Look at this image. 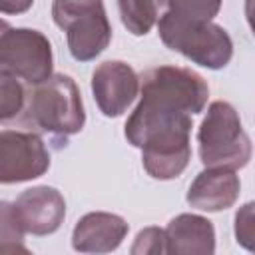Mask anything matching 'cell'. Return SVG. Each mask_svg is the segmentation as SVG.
I'll return each mask as SVG.
<instances>
[{
	"label": "cell",
	"mask_w": 255,
	"mask_h": 255,
	"mask_svg": "<svg viewBox=\"0 0 255 255\" xmlns=\"http://www.w3.org/2000/svg\"><path fill=\"white\" fill-rule=\"evenodd\" d=\"M167 253L175 255H211L215 253V229L207 217L179 213L165 227Z\"/></svg>",
	"instance_id": "cell-13"
},
{
	"label": "cell",
	"mask_w": 255,
	"mask_h": 255,
	"mask_svg": "<svg viewBox=\"0 0 255 255\" xmlns=\"http://www.w3.org/2000/svg\"><path fill=\"white\" fill-rule=\"evenodd\" d=\"M235 239L237 243L255 253V201L241 205L235 213Z\"/></svg>",
	"instance_id": "cell-18"
},
{
	"label": "cell",
	"mask_w": 255,
	"mask_h": 255,
	"mask_svg": "<svg viewBox=\"0 0 255 255\" xmlns=\"http://www.w3.org/2000/svg\"><path fill=\"white\" fill-rule=\"evenodd\" d=\"M24 229L14 213V205L8 201L0 203V251L2 253H14V251H24Z\"/></svg>",
	"instance_id": "cell-17"
},
{
	"label": "cell",
	"mask_w": 255,
	"mask_h": 255,
	"mask_svg": "<svg viewBox=\"0 0 255 255\" xmlns=\"http://www.w3.org/2000/svg\"><path fill=\"white\" fill-rule=\"evenodd\" d=\"M52 18L66 32L68 50L78 62L98 58L112 42V24L104 0H54Z\"/></svg>",
	"instance_id": "cell-5"
},
{
	"label": "cell",
	"mask_w": 255,
	"mask_h": 255,
	"mask_svg": "<svg viewBox=\"0 0 255 255\" xmlns=\"http://www.w3.org/2000/svg\"><path fill=\"white\" fill-rule=\"evenodd\" d=\"M16 122L30 131L48 133L58 141V147L66 145L68 135L82 131L86 124L80 88L66 74H52L48 80L32 84Z\"/></svg>",
	"instance_id": "cell-2"
},
{
	"label": "cell",
	"mask_w": 255,
	"mask_h": 255,
	"mask_svg": "<svg viewBox=\"0 0 255 255\" xmlns=\"http://www.w3.org/2000/svg\"><path fill=\"white\" fill-rule=\"evenodd\" d=\"M245 18H247V24L255 36V0H245Z\"/></svg>",
	"instance_id": "cell-21"
},
{
	"label": "cell",
	"mask_w": 255,
	"mask_h": 255,
	"mask_svg": "<svg viewBox=\"0 0 255 255\" xmlns=\"http://www.w3.org/2000/svg\"><path fill=\"white\" fill-rule=\"evenodd\" d=\"M199 159L205 167L241 169L249 163L253 145L237 110L229 102H213L197 131Z\"/></svg>",
	"instance_id": "cell-3"
},
{
	"label": "cell",
	"mask_w": 255,
	"mask_h": 255,
	"mask_svg": "<svg viewBox=\"0 0 255 255\" xmlns=\"http://www.w3.org/2000/svg\"><path fill=\"white\" fill-rule=\"evenodd\" d=\"M26 104V88L16 76L0 72V120H16Z\"/></svg>",
	"instance_id": "cell-15"
},
{
	"label": "cell",
	"mask_w": 255,
	"mask_h": 255,
	"mask_svg": "<svg viewBox=\"0 0 255 255\" xmlns=\"http://www.w3.org/2000/svg\"><path fill=\"white\" fill-rule=\"evenodd\" d=\"M209 98L207 82L189 68L157 66L141 74V98L126 122L124 133L129 135L147 124L195 116L203 112Z\"/></svg>",
	"instance_id": "cell-1"
},
{
	"label": "cell",
	"mask_w": 255,
	"mask_h": 255,
	"mask_svg": "<svg viewBox=\"0 0 255 255\" xmlns=\"http://www.w3.org/2000/svg\"><path fill=\"white\" fill-rule=\"evenodd\" d=\"M34 0H0V10L2 14H22L30 10Z\"/></svg>",
	"instance_id": "cell-20"
},
{
	"label": "cell",
	"mask_w": 255,
	"mask_h": 255,
	"mask_svg": "<svg viewBox=\"0 0 255 255\" xmlns=\"http://www.w3.org/2000/svg\"><path fill=\"white\" fill-rule=\"evenodd\" d=\"M223 0H167V12L187 22H211L219 10Z\"/></svg>",
	"instance_id": "cell-16"
},
{
	"label": "cell",
	"mask_w": 255,
	"mask_h": 255,
	"mask_svg": "<svg viewBox=\"0 0 255 255\" xmlns=\"http://www.w3.org/2000/svg\"><path fill=\"white\" fill-rule=\"evenodd\" d=\"M50 167V153L36 131L2 129L0 133V181L22 183L42 177Z\"/></svg>",
	"instance_id": "cell-8"
},
{
	"label": "cell",
	"mask_w": 255,
	"mask_h": 255,
	"mask_svg": "<svg viewBox=\"0 0 255 255\" xmlns=\"http://www.w3.org/2000/svg\"><path fill=\"white\" fill-rule=\"evenodd\" d=\"M133 255H159L167 253V241H165V229L159 227H145L137 233L135 243L131 245Z\"/></svg>",
	"instance_id": "cell-19"
},
{
	"label": "cell",
	"mask_w": 255,
	"mask_h": 255,
	"mask_svg": "<svg viewBox=\"0 0 255 255\" xmlns=\"http://www.w3.org/2000/svg\"><path fill=\"white\" fill-rule=\"evenodd\" d=\"M12 205L22 229L40 237L58 231L66 217V201L50 185H36L22 191Z\"/></svg>",
	"instance_id": "cell-10"
},
{
	"label": "cell",
	"mask_w": 255,
	"mask_h": 255,
	"mask_svg": "<svg viewBox=\"0 0 255 255\" xmlns=\"http://www.w3.org/2000/svg\"><path fill=\"white\" fill-rule=\"evenodd\" d=\"M161 42L209 70L225 68L233 58V40L227 30L213 22H187L171 12H163L157 20Z\"/></svg>",
	"instance_id": "cell-4"
},
{
	"label": "cell",
	"mask_w": 255,
	"mask_h": 255,
	"mask_svg": "<svg viewBox=\"0 0 255 255\" xmlns=\"http://www.w3.org/2000/svg\"><path fill=\"white\" fill-rule=\"evenodd\" d=\"M54 56L50 40L32 28H10L2 24L0 72L16 76L26 84H40L52 76Z\"/></svg>",
	"instance_id": "cell-6"
},
{
	"label": "cell",
	"mask_w": 255,
	"mask_h": 255,
	"mask_svg": "<svg viewBox=\"0 0 255 255\" xmlns=\"http://www.w3.org/2000/svg\"><path fill=\"white\" fill-rule=\"evenodd\" d=\"M129 225L124 217L108 211H92L78 219L72 231V247L80 253L116 251L128 235Z\"/></svg>",
	"instance_id": "cell-11"
},
{
	"label": "cell",
	"mask_w": 255,
	"mask_h": 255,
	"mask_svg": "<svg viewBox=\"0 0 255 255\" xmlns=\"http://www.w3.org/2000/svg\"><path fill=\"white\" fill-rule=\"evenodd\" d=\"M239 177L235 169L207 167L195 175L187 189V203L199 211H223L229 209L239 197Z\"/></svg>",
	"instance_id": "cell-12"
},
{
	"label": "cell",
	"mask_w": 255,
	"mask_h": 255,
	"mask_svg": "<svg viewBox=\"0 0 255 255\" xmlns=\"http://www.w3.org/2000/svg\"><path fill=\"white\" fill-rule=\"evenodd\" d=\"M191 118L149 129L137 147L141 149L143 169L153 179H175L191 159Z\"/></svg>",
	"instance_id": "cell-7"
},
{
	"label": "cell",
	"mask_w": 255,
	"mask_h": 255,
	"mask_svg": "<svg viewBox=\"0 0 255 255\" xmlns=\"http://www.w3.org/2000/svg\"><path fill=\"white\" fill-rule=\"evenodd\" d=\"M167 0H118L122 24L133 36H145L159 20V10Z\"/></svg>",
	"instance_id": "cell-14"
},
{
	"label": "cell",
	"mask_w": 255,
	"mask_h": 255,
	"mask_svg": "<svg viewBox=\"0 0 255 255\" xmlns=\"http://www.w3.org/2000/svg\"><path fill=\"white\" fill-rule=\"evenodd\" d=\"M139 78L133 68L120 60L100 64L92 74V94L106 118L122 116L137 98Z\"/></svg>",
	"instance_id": "cell-9"
}]
</instances>
